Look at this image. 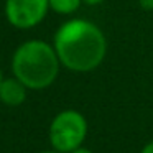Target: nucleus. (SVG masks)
Instances as JSON below:
<instances>
[{
  "label": "nucleus",
  "mask_w": 153,
  "mask_h": 153,
  "mask_svg": "<svg viewBox=\"0 0 153 153\" xmlns=\"http://www.w3.org/2000/svg\"><path fill=\"white\" fill-rule=\"evenodd\" d=\"M84 5H89V7H96V5H100L104 0H81Z\"/></svg>",
  "instance_id": "obj_8"
},
{
  "label": "nucleus",
  "mask_w": 153,
  "mask_h": 153,
  "mask_svg": "<svg viewBox=\"0 0 153 153\" xmlns=\"http://www.w3.org/2000/svg\"><path fill=\"white\" fill-rule=\"evenodd\" d=\"M53 48L61 66L74 73H89L102 64L107 54V38L96 23L73 18L54 31Z\"/></svg>",
  "instance_id": "obj_1"
},
{
  "label": "nucleus",
  "mask_w": 153,
  "mask_h": 153,
  "mask_svg": "<svg viewBox=\"0 0 153 153\" xmlns=\"http://www.w3.org/2000/svg\"><path fill=\"white\" fill-rule=\"evenodd\" d=\"M142 153H153V142H150V143H146L145 146H143V150H142Z\"/></svg>",
  "instance_id": "obj_9"
},
{
  "label": "nucleus",
  "mask_w": 153,
  "mask_h": 153,
  "mask_svg": "<svg viewBox=\"0 0 153 153\" xmlns=\"http://www.w3.org/2000/svg\"><path fill=\"white\" fill-rule=\"evenodd\" d=\"M87 135V120L81 112L68 109L59 112L50 125V142L59 153H71L82 145Z\"/></svg>",
  "instance_id": "obj_3"
},
{
  "label": "nucleus",
  "mask_w": 153,
  "mask_h": 153,
  "mask_svg": "<svg viewBox=\"0 0 153 153\" xmlns=\"http://www.w3.org/2000/svg\"><path fill=\"white\" fill-rule=\"evenodd\" d=\"M50 10L48 0H5V18L13 28L30 30L45 20Z\"/></svg>",
  "instance_id": "obj_4"
},
{
  "label": "nucleus",
  "mask_w": 153,
  "mask_h": 153,
  "mask_svg": "<svg viewBox=\"0 0 153 153\" xmlns=\"http://www.w3.org/2000/svg\"><path fill=\"white\" fill-rule=\"evenodd\" d=\"M4 81V74H2V69H0V82Z\"/></svg>",
  "instance_id": "obj_11"
},
{
  "label": "nucleus",
  "mask_w": 153,
  "mask_h": 153,
  "mask_svg": "<svg viewBox=\"0 0 153 153\" xmlns=\"http://www.w3.org/2000/svg\"><path fill=\"white\" fill-rule=\"evenodd\" d=\"M138 5L146 12H152L153 10V0H138Z\"/></svg>",
  "instance_id": "obj_7"
},
{
  "label": "nucleus",
  "mask_w": 153,
  "mask_h": 153,
  "mask_svg": "<svg viewBox=\"0 0 153 153\" xmlns=\"http://www.w3.org/2000/svg\"><path fill=\"white\" fill-rule=\"evenodd\" d=\"M41 153H59V152H56V150H53V152H41Z\"/></svg>",
  "instance_id": "obj_12"
},
{
  "label": "nucleus",
  "mask_w": 153,
  "mask_h": 153,
  "mask_svg": "<svg viewBox=\"0 0 153 153\" xmlns=\"http://www.w3.org/2000/svg\"><path fill=\"white\" fill-rule=\"evenodd\" d=\"M48 2H50V10L58 15H73L82 5L81 0H48Z\"/></svg>",
  "instance_id": "obj_6"
},
{
  "label": "nucleus",
  "mask_w": 153,
  "mask_h": 153,
  "mask_svg": "<svg viewBox=\"0 0 153 153\" xmlns=\"http://www.w3.org/2000/svg\"><path fill=\"white\" fill-rule=\"evenodd\" d=\"M71 153H92L91 150H87V148H82V146H79V148H76L74 152H71Z\"/></svg>",
  "instance_id": "obj_10"
},
{
  "label": "nucleus",
  "mask_w": 153,
  "mask_h": 153,
  "mask_svg": "<svg viewBox=\"0 0 153 153\" xmlns=\"http://www.w3.org/2000/svg\"><path fill=\"white\" fill-rule=\"evenodd\" d=\"M59 58L53 45L43 40L22 43L12 56V71L27 89L41 91L50 87L59 74Z\"/></svg>",
  "instance_id": "obj_2"
},
{
  "label": "nucleus",
  "mask_w": 153,
  "mask_h": 153,
  "mask_svg": "<svg viewBox=\"0 0 153 153\" xmlns=\"http://www.w3.org/2000/svg\"><path fill=\"white\" fill-rule=\"evenodd\" d=\"M27 86L17 79V77H7L0 82V100L5 105L17 107L25 102L27 99Z\"/></svg>",
  "instance_id": "obj_5"
}]
</instances>
